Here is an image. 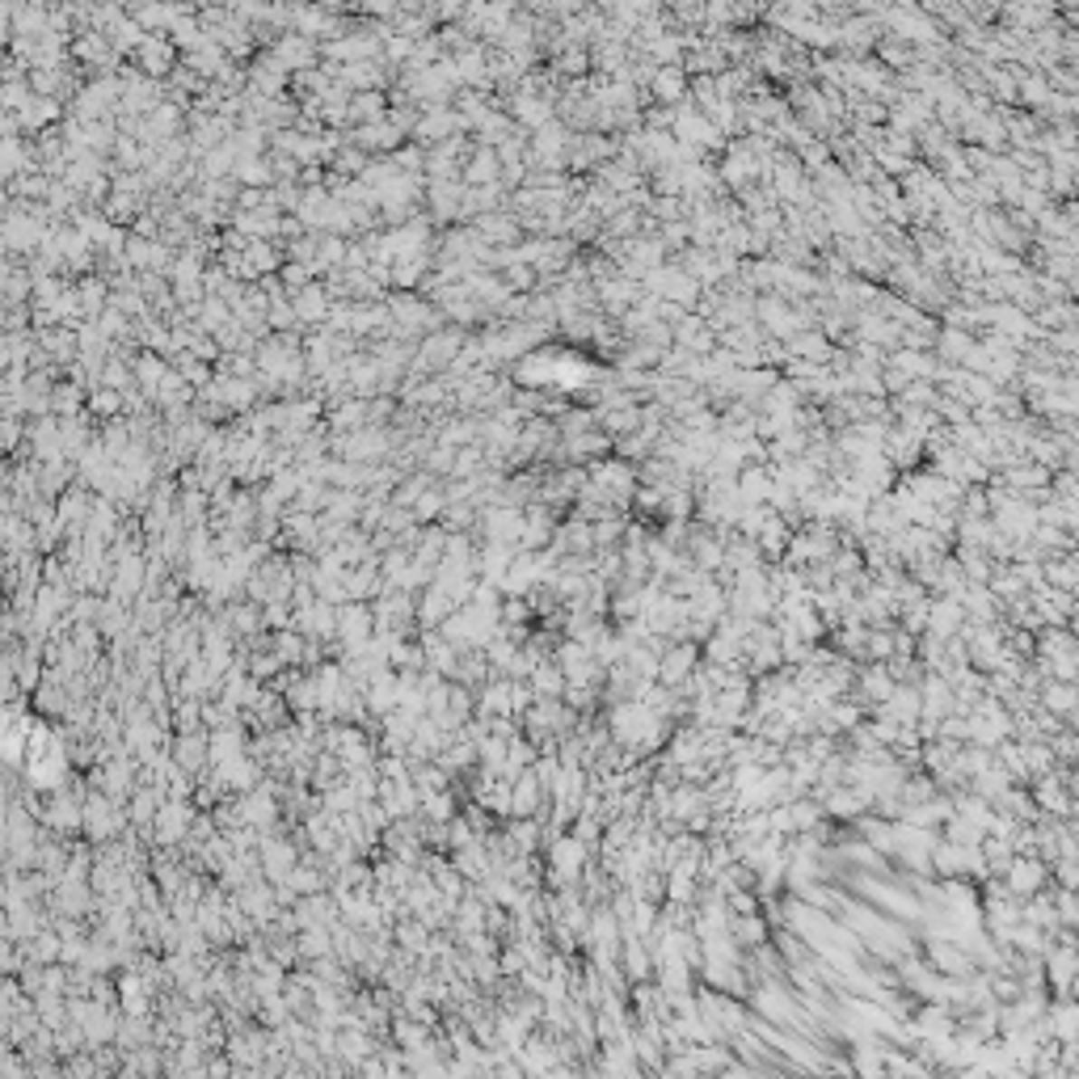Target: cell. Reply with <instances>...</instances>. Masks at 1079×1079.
Masks as SVG:
<instances>
[{"mask_svg":"<svg viewBox=\"0 0 1079 1079\" xmlns=\"http://www.w3.org/2000/svg\"><path fill=\"white\" fill-rule=\"evenodd\" d=\"M119 822H123V818L114 814V806L106 797H89L85 801V826H89V835H101V839H106V835L119 831Z\"/></svg>","mask_w":1079,"mask_h":1079,"instance_id":"cell-1","label":"cell"},{"mask_svg":"<svg viewBox=\"0 0 1079 1079\" xmlns=\"http://www.w3.org/2000/svg\"><path fill=\"white\" fill-rule=\"evenodd\" d=\"M186 822H190V809H186L182 801H169V806L157 814L160 844H177V839H182V831H186Z\"/></svg>","mask_w":1079,"mask_h":1079,"instance_id":"cell-2","label":"cell"},{"mask_svg":"<svg viewBox=\"0 0 1079 1079\" xmlns=\"http://www.w3.org/2000/svg\"><path fill=\"white\" fill-rule=\"evenodd\" d=\"M173 755H177V763H182V768L198 772V768H203V759L211 755V747H207V738H203V734H186L182 742H177V750H173Z\"/></svg>","mask_w":1079,"mask_h":1079,"instance_id":"cell-3","label":"cell"},{"mask_svg":"<svg viewBox=\"0 0 1079 1079\" xmlns=\"http://www.w3.org/2000/svg\"><path fill=\"white\" fill-rule=\"evenodd\" d=\"M325 953H329V932H325V928H308V932L300 936V957L320 961Z\"/></svg>","mask_w":1079,"mask_h":1079,"instance_id":"cell-4","label":"cell"},{"mask_svg":"<svg viewBox=\"0 0 1079 1079\" xmlns=\"http://www.w3.org/2000/svg\"><path fill=\"white\" fill-rule=\"evenodd\" d=\"M396 936H401V944L409 949V953H417V949H422V941H426V928H422V923H401V932H396Z\"/></svg>","mask_w":1079,"mask_h":1079,"instance_id":"cell-5","label":"cell"},{"mask_svg":"<svg viewBox=\"0 0 1079 1079\" xmlns=\"http://www.w3.org/2000/svg\"><path fill=\"white\" fill-rule=\"evenodd\" d=\"M63 1079H72V1075H68V1067H63Z\"/></svg>","mask_w":1079,"mask_h":1079,"instance_id":"cell-6","label":"cell"}]
</instances>
